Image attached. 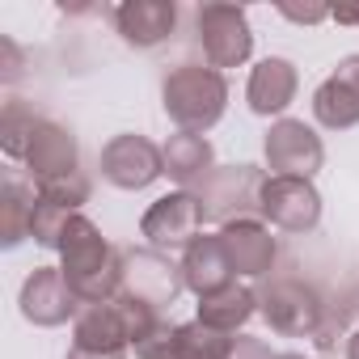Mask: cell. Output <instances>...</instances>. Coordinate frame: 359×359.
<instances>
[{
    "label": "cell",
    "instance_id": "4316f807",
    "mask_svg": "<svg viewBox=\"0 0 359 359\" xmlns=\"http://www.w3.org/2000/svg\"><path fill=\"white\" fill-rule=\"evenodd\" d=\"M279 13H283V18H292V22H304V26H313V22H325V18H330V9H325V5H309V9H292V5H283Z\"/></svg>",
    "mask_w": 359,
    "mask_h": 359
},
{
    "label": "cell",
    "instance_id": "7a4b0ae2",
    "mask_svg": "<svg viewBox=\"0 0 359 359\" xmlns=\"http://www.w3.org/2000/svg\"><path fill=\"white\" fill-rule=\"evenodd\" d=\"M161 106L177 131L203 135L224 118L229 81H224V72L203 68V64H177L161 81Z\"/></svg>",
    "mask_w": 359,
    "mask_h": 359
},
{
    "label": "cell",
    "instance_id": "9a60e30c",
    "mask_svg": "<svg viewBox=\"0 0 359 359\" xmlns=\"http://www.w3.org/2000/svg\"><path fill=\"white\" fill-rule=\"evenodd\" d=\"M114 30L123 34L127 47H161L177 30V5L173 0H127L114 9Z\"/></svg>",
    "mask_w": 359,
    "mask_h": 359
},
{
    "label": "cell",
    "instance_id": "277c9868",
    "mask_svg": "<svg viewBox=\"0 0 359 359\" xmlns=\"http://www.w3.org/2000/svg\"><path fill=\"white\" fill-rule=\"evenodd\" d=\"M258 313L283 338H317V330L325 325V304H321L317 287H309L300 279L262 283L258 287Z\"/></svg>",
    "mask_w": 359,
    "mask_h": 359
},
{
    "label": "cell",
    "instance_id": "83f0119b",
    "mask_svg": "<svg viewBox=\"0 0 359 359\" xmlns=\"http://www.w3.org/2000/svg\"><path fill=\"white\" fill-rule=\"evenodd\" d=\"M64 359H127V351H76V346H68Z\"/></svg>",
    "mask_w": 359,
    "mask_h": 359
},
{
    "label": "cell",
    "instance_id": "2e32d148",
    "mask_svg": "<svg viewBox=\"0 0 359 359\" xmlns=\"http://www.w3.org/2000/svg\"><path fill=\"white\" fill-rule=\"evenodd\" d=\"M220 241H224V254L233 262V275H245V279L271 275V266L279 258V245L262 220H237V224L220 229Z\"/></svg>",
    "mask_w": 359,
    "mask_h": 359
},
{
    "label": "cell",
    "instance_id": "f546056e",
    "mask_svg": "<svg viewBox=\"0 0 359 359\" xmlns=\"http://www.w3.org/2000/svg\"><path fill=\"white\" fill-rule=\"evenodd\" d=\"M346 359H359V330H351L346 338Z\"/></svg>",
    "mask_w": 359,
    "mask_h": 359
},
{
    "label": "cell",
    "instance_id": "4dcf8cb0",
    "mask_svg": "<svg viewBox=\"0 0 359 359\" xmlns=\"http://www.w3.org/2000/svg\"><path fill=\"white\" fill-rule=\"evenodd\" d=\"M275 359H304V355H275Z\"/></svg>",
    "mask_w": 359,
    "mask_h": 359
},
{
    "label": "cell",
    "instance_id": "d4e9b609",
    "mask_svg": "<svg viewBox=\"0 0 359 359\" xmlns=\"http://www.w3.org/2000/svg\"><path fill=\"white\" fill-rule=\"evenodd\" d=\"M229 359H275V355H271V346H266L262 338H245V334H237Z\"/></svg>",
    "mask_w": 359,
    "mask_h": 359
},
{
    "label": "cell",
    "instance_id": "ba28073f",
    "mask_svg": "<svg viewBox=\"0 0 359 359\" xmlns=\"http://www.w3.org/2000/svg\"><path fill=\"white\" fill-rule=\"evenodd\" d=\"M262 156H266V169L275 177H309V182L325 165L321 135L313 127H304L300 118H275L266 140H262Z\"/></svg>",
    "mask_w": 359,
    "mask_h": 359
},
{
    "label": "cell",
    "instance_id": "4fadbf2b",
    "mask_svg": "<svg viewBox=\"0 0 359 359\" xmlns=\"http://www.w3.org/2000/svg\"><path fill=\"white\" fill-rule=\"evenodd\" d=\"M233 334H220V330H208L203 321H182V325H169L148 338L135 355L140 359H229L233 351Z\"/></svg>",
    "mask_w": 359,
    "mask_h": 359
},
{
    "label": "cell",
    "instance_id": "cb8c5ba5",
    "mask_svg": "<svg viewBox=\"0 0 359 359\" xmlns=\"http://www.w3.org/2000/svg\"><path fill=\"white\" fill-rule=\"evenodd\" d=\"M72 216H81V212H72V208H64V203L39 195V199H34V216H30V237H34V245H43V250H60V241H64Z\"/></svg>",
    "mask_w": 359,
    "mask_h": 359
},
{
    "label": "cell",
    "instance_id": "ffe728a7",
    "mask_svg": "<svg viewBox=\"0 0 359 359\" xmlns=\"http://www.w3.org/2000/svg\"><path fill=\"white\" fill-rule=\"evenodd\" d=\"M258 313V292L245 287V283H229L212 296H199V317L208 330H220V334H237L250 317Z\"/></svg>",
    "mask_w": 359,
    "mask_h": 359
},
{
    "label": "cell",
    "instance_id": "484cf974",
    "mask_svg": "<svg viewBox=\"0 0 359 359\" xmlns=\"http://www.w3.org/2000/svg\"><path fill=\"white\" fill-rule=\"evenodd\" d=\"M0 55H5V81L13 85L22 76V51H18V43L13 39H0Z\"/></svg>",
    "mask_w": 359,
    "mask_h": 359
},
{
    "label": "cell",
    "instance_id": "7c38bea8",
    "mask_svg": "<svg viewBox=\"0 0 359 359\" xmlns=\"http://www.w3.org/2000/svg\"><path fill=\"white\" fill-rule=\"evenodd\" d=\"M22 165H26V177H30L34 187H47V182H60V177L81 173V148H76V135H72L64 123L43 118V123L34 127V140H30Z\"/></svg>",
    "mask_w": 359,
    "mask_h": 359
},
{
    "label": "cell",
    "instance_id": "603a6c76",
    "mask_svg": "<svg viewBox=\"0 0 359 359\" xmlns=\"http://www.w3.org/2000/svg\"><path fill=\"white\" fill-rule=\"evenodd\" d=\"M39 123H43V114H34L22 97H9V102H5V114H0V144H5V152H9L13 161L26 156V148H30Z\"/></svg>",
    "mask_w": 359,
    "mask_h": 359
},
{
    "label": "cell",
    "instance_id": "52a82bcc",
    "mask_svg": "<svg viewBox=\"0 0 359 359\" xmlns=\"http://www.w3.org/2000/svg\"><path fill=\"white\" fill-rule=\"evenodd\" d=\"M199 229H203V208H199L195 191L161 195L140 220V237L148 241V250H161V254L187 250L199 237Z\"/></svg>",
    "mask_w": 359,
    "mask_h": 359
},
{
    "label": "cell",
    "instance_id": "8992f818",
    "mask_svg": "<svg viewBox=\"0 0 359 359\" xmlns=\"http://www.w3.org/2000/svg\"><path fill=\"white\" fill-rule=\"evenodd\" d=\"M258 216L279 233H313L321 224V195L309 177H266L258 191Z\"/></svg>",
    "mask_w": 359,
    "mask_h": 359
},
{
    "label": "cell",
    "instance_id": "e0dca14e",
    "mask_svg": "<svg viewBox=\"0 0 359 359\" xmlns=\"http://www.w3.org/2000/svg\"><path fill=\"white\" fill-rule=\"evenodd\" d=\"M182 279H187V287H191L195 296H212V292L237 283L220 233H199V237L182 250Z\"/></svg>",
    "mask_w": 359,
    "mask_h": 359
},
{
    "label": "cell",
    "instance_id": "d6986e66",
    "mask_svg": "<svg viewBox=\"0 0 359 359\" xmlns=\"http://www.w3.org/2000/svg\"><path fill=\"white\" fill-rule=\"evenodd\" d=\"M161 156H165V173H169L182 191H199L208 177L216 173V152H212V144H208L203 135H191V131L169 135L165 148H161Z\"/></svg>",
    "mask_w": 359,
    "mask_h": 359
},
{
    "label": "cell",
    "instance_id": "5bb4252c",
    "mask_svg": "<svg viewBox=\"0 0 359 359\" xmlns=\"http://www.w3.org/2000/svg\"><path fill=\"white\" fill-rule=\"evenodd\" d=\"M313 118L330 131L359 123V55H346L313 93Z\"/></svg>",
    "mask_w": 359,
    "mask_h": 359
},
{
    "label": "cell",
    "instance_id": "44dd1931",
    "mask_svg": "<svg viewBox=\"0 0 359 359\" xmlns=\"http://www.w3.org/2000/svg\"><path fill=\"white\" fill-rule=\"evenodd\" d=\"M34 182H26L22 173H5V187H0V241L5 250L22 245L30 237V216H34Z\"/></svg>",
    "mask_w": 359,
    "mask_h": 359
},
{
    "label": "cell",
    "instance_id": "6da1fadb",
    "mask_svg": "<svg viewBox=\"0 0 359 359\" xmlns=\"http://www.w3.org/2000/svg\"><path fill=\"white\" fill-rule=\"evenodd\" d=\"M60 271L81 304H106L123 292V250L110 245L85 216H72L60 241Z\"/></svg>",
    "mask_w": 359,
    "mask_h": 359
},
{
    "label": "cell",
    "instance_id": "5b68a950",
    "mask_svg": "<svg viewBox=\"0 0 359 359\" xmlns=\"http://www.w3.org/2000/svg\"><path fill=\"white\" fill-rule=\"evenodd\" d=\"M195 43L208 60V68H237L254 51L250 18L237 5H199L195 9Z\"/></svg>",
    "mask_w": 359,
    "mask_h": 359
},
{
    "label": "cell",
    "instance_id": "f1b7e54d",
    "mask_svg": "<svg viewBox=\"0 0 359 359\" xmlns=\"http://www.w3.org/2000/svg\"><path fill=\"white\" fill-rule=\"evenodd\" d=\"M330 18L338 26H359V5H338V9H330Z\"/></svg>",
    "mask_w": 359,
    "mask_h": 359
},
{
    "label": "cell",
    "instance_id": "7402d4cb",
    "mask_svg": "<svg viewBox=\"0 0 359 359\" xmlns=\"http://www.w3.org/2000/svg\"><path fill=\"white\" fill-rule=\"evenodd\" d=\"M110 304H114V313H118V321H123V330H127V338H131V346H135V351H140L148 338H156V334L165 330L161 309H156L152 300L135 296V292H118Z\"/></svg>",
    "mask_w": 359,
    "mask_h": 359
},
{
    "label": "cell",
    "instance_id": "9c48e42d",
    "mask_svg": "<svg viewBox=\"0 0 359 359\" xmlns=\"http://www.w3.org/2000/svg\"><path fill=\"white\" fill-rule=\"evenodd\" d=\"M97 169H102L106 182L118 187V191H144V187H152L156 177L165 173V156H161V148L148 135H131L127 131V135H114L102 148Z\"/></svg>",
    "mask_w": 359,
    "mask_h": 359
},
{
    "label": "cell",
    "instance_id": "8fae6325",
    "mask_svg": "<svg viewBox=\"0 0 359 359\" xmlns=\"http://www.w3.org/2000/svg\"><path fill=\"white\" fill-rule=\"evenodd\" d=\"M182 287H187L182 262H173L161 250H123V292H135L156 309H165L182 296Z\"/></svg>",
    "mask_w": 359,
    "mask_h": 359
},
{
    "label": "cell",
    "instance_id": "3957f363",
    "mask_svg": "<svg viewBox=\"0 0 359 359\" xmlns=\"http://www.w3.org/2000/svg\"><path fill=\"white\" fill-rule=\"evenodd\" d=\"M266 182V173L258 165H216V173L195 191L203 208V224H237L258 216V191Z\"/></svg>",
    "mask_w": 359,
    "mask_h": 359
},
{
    "label": "cell",
    "instance_id": "ac0fdd59",
    "mask_svg": "<svg viewBox=\"0 0 359 359\" xmlns=\"http://www.w3.org/2000/svg\"><path fill=\"white\" fill-rule=\"evenodd\" d=\"M296 85H300V81H296V64L283 60V55H271V60H262V64L250 72L245 102H250V110H254L258 118H275V114H283V110L292 106Z\"/></svg>",
    "mask_w": 359,
    "mask_h": 359
},
{
    "label": "cell",
    "instance_id": "30bf717a",
    "mask_svg": "<svg viewBox=\"0 0 359 359\" xmlns=\"http://www.w3.org/2000/svg\"><path fill=\"white\" fill-rule=\"evenodd\" d=\"M18 304H22V317H26L30 325H43V330H55V325H64V321H76L81 309H85V304L76 300V292L68 287V279H64L60 266H39V271L22 283Z\"/></svg>",
    "mask_w": 359,
    "mask_h": 359
}]
</instances>
